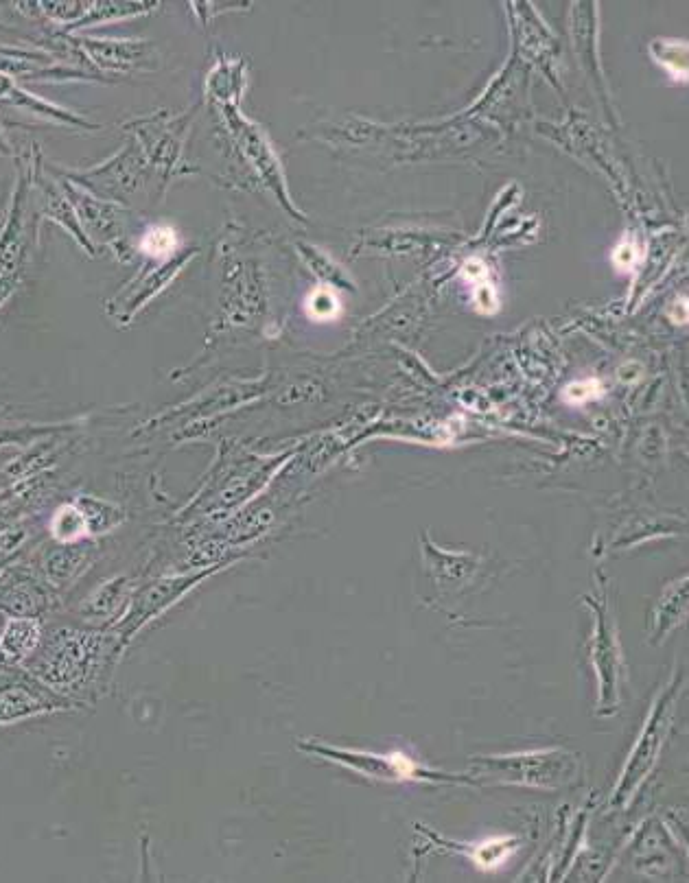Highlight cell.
I'll return each instance as SVG.
<instances>
[{
  "label": "cell",
  "instance_id": "obj_1",
  "mask_svg": "<svg viewBox=\"0 0 689 883\" xmlns=\"http://www.w3.org/2000/svg\"><path fill=\"white\" fill-rule=\"evenodd\" d=\"M475 776L493 785L539 787V790H558L578 779V757L567 750H530L519 755L482 757L473 761Z\"/></svg>",
  "mask_w": 689,
  "mask_h": 883
},
{
  "label": "cell",
  "instance_id": "obj_4",
  "mask_svg": "<svg viewBox=\"0 0 689 883\" xmlns=\"http://www.w3.org/2000/svg\"><path fill=\"white\" fill-rule=\"evenodd\" d=\"M175 243H178V237L175 232L169 228H151L145 239H143V252L151 254V256H162L173 252Z\"/></svg>",
  "mask_w": 689,
  "mask_h": 883
},
{
  "label": "cell",
  "instance_id": "obj_3",
  "mask_svg": "<svg viewBox=\"0 0 689 883\" xmlns=\"http://www.w3.org/2000/svg\"><path fill=\"white\" fill-rule=\"evenodd\" d=\"M307 309L315 320H333V317H337V313H340V302H337L331 291L318 289L313 291V296L309 298Z\"/></svg>",
  "mask_w": 689,
  "mask_h": 883
},
{
  "label": "cell",
  "instance_id": "obj_2",
  "mask_svg": "<svg viewBox=\"0 0 689 883\" xmlns=\"http://www.w3.org/2000/svg\"><path fill=\"white\" fill-rule=\"evenodd\" d=\"M672 711H674V698L670 693L652 706L650 717L646 720L644 728H641L633 752H630V757L622 770L620 781H617L613 796V803L617 807H626L630 800L635 798L639 787L644 785L646 776H650L652 768H655L665 739H668L670 733Z\"/></svg>",
  "mask_w": 689,
  "mask_h": 883
},
{
  "label": "cell",
  "instance_id": "obj_5",
  "mask_svg": "<svg viewBox=\"0 0 689 883\" xmlns=\"http://www.w3.org/2000/svg\"><path fill=\"white\" fill-rule=\"evenodd\" d=\"M600 381H595V379H587V381H580V383H574V385H569L567 390H565V400H569V403H585V400H591V398H595V396H600Z\"/></svg>",
  "mask_w": 689,
  "mask_h": 883
}]
</instances>
